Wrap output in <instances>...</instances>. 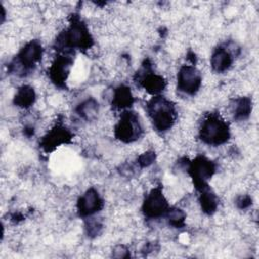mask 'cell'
Here are the masks:
<instances>
[{
    "instance_id": "cell-1",
    "label": "cell",
    "mask_w": 259,
    "mask_h": 259,
    "mask_svg": "<svg viewBox=\"0 0 259 259\" xmlns=\"http://www.w3.org/2000/svg\"><path fill=\"white\" fill-rule=\"evenodd\" d=\"M93 45V39L86 24L77 16L73 15L69 27L56 39V50H88Z\"/></svg>"
},
{
    "instance_id": "cell-2",
    "label": "cell",
    "mask_w": 259,
    "mask_h": 259,
    "mask_svg": "<svg viewBox=\"0 0 259 259\" xmlns=\"http://www.w3.org/2000/svg\"><path fill=\"white\" fill-rule=\"evenodd\" d=\"M148 113L154 127L158 132H166L172 127L176 118L173 103L163 96L155 95L147 104Z\"/></svg>"
},
{
    "instance_id": "cell-3",
    "label": "cell",
    "mask_w": 259,
    "mask_h": 259,
    "mask_svg": "<svg viewBox=\"0 0 259 259\" xmlns=\"http://www.w3.org/2000/svg\"><path fill=\"white\" fill-rule=\"evenodd\" d=\"M200 140L210 146L225 144L230 139L228 123L218 114H209L201 123L199 130Z\"/></svg>"
},
{
    "instance_id": "cell-4",
    "label": "cell",
    "mask_w": 259,
    "mask_h": 259,
    "mask_svg": "<svg viewBox=\"0 0 259 259\" xmlns=\"http://www.w3.org/2000/svg\"><path fill=\"white\" fill-rule=\"evenodd\" d=\"M42 48L38 40H30L18 53L16 58L9 64V70L17 75L23 76L34 69L41 60Z\"/></svg>"
},
{
    "instance_id": "cell-5",
    "label": "cell",
    "mask_w": 259,
    "mask_h": 259,
    "mask_svg": "<svg viewBox=\"0 0 259 259\" xmlns=\"http://www.w3.org/2000/svg\"><path fill=\"white\" fill-rule=\"evenodd\" d=\"M143 134V126L139 115L135 111L125 110L114 126V136L123 143L137 141Z\"/></svg>"
},
{
    "instance_id": "cell-6",
    "label": "cell",
    "mask_w": 259,
    "mask_h": 259,
    "mask_svg": "<svg viewBox=\"0 0 259 259\" xmlns=\"http://www.w3.org/2000/svg\"><path fill=\"white\" fill-rule=\"evenodd\" d=\"M186 171L192 178L195 188L200 191L208 187L207 180L214 174L215 165L206 157L197 156L194 160L188 163Z\"/></svg>"
},
{
    "instance_id": "cell-7",
    "label": "cell",
    "mask_w": 259,
    "mask_h": 259,
    "mask_svg": "<svg viewBox=\"0 0 259 259\" xmlns=\"http://www.w3.org/2000/svg\"><path fill=\"white\" fill-rule=\"evenodd\" d=\"M142 209L145 217L148 219H158L166 214L169 209V204L160 186L153 188L146 195Z\"/></svg>"
},
{
    "instance_id": "cell-8",
    "label": "cell",
    "mask_w": 259,
    "mask_h": 259,
    "mask_svg": "<svg viewBox=\"0 0 259 259\" xmlns=\"http://www.w3.org/2000/svg\"><path fill=\"white\" fill-rule=\"evenodd\" d=\"M201 81V75L194 66L184 65L177 75V89L185 94L193 95L200 88Z\"/></svg>"
},
{
    "instance_id": "cell-9",
    "label": "cell",
    "mask_w": 259,
    "mask_h": 259,
    "mask_svg": "<svg viewBox=\"0 0 259 259\" xmlns=\"http://www.w3.org/2000/svg\"><path fill=\"white\" fill-rule=\"evenodd\" d=\"M138 80L141 83V85L150 93L153 95L160 94L164 88L166 87V81L165 79L152 72L151 70V64L149 60H146L143 63V66L139 72H137Z\"/></svg>"
},
{
    "instance_id": "cell-10",
    "label": "cell",
    "mask_w": 259,
    "mask_h": 259,
    "mask_svg": "<svg viewBox=\"0 0 259 259\" xmlns=\"http://www.w3.org/2000/svg\"><path fill=\"white\" fill-rule=\"evenodd\" d=\"M103 207V200L98 191L91 187L80 196L77 202V209L80 217H91Z\"/></svg>"
},
{
    "instance_id": "cell-11",
    "label": "cell",
    "mask_w": 259,
    "mask_h": 259,
    "mask_svg": "<svg viewBox=\"0 0 259 259\" xmlns=\"http://www.w3.org/2000/svg\"><path fill=\"white\" fill-rule=\"evenodd\" d=\"M73 59L67 55L58 56L49 68V77L58 87H64L69 76Z\"/></svg>"
},
{
    "instance_id": "cell-12",
    "label": "cell",
    "mask_w": 259,
    "mask_h": 259,
    "mask_svg": "<svg viewBox=\"0 0 259 259\" xmlns=\"http://www.w3.org/2000/svg\"><path fill=\"white\" fill-rule=\"evenodd\" d=\"M72 137L71 132L66 126L57 124L42 138L39 146L45 152H51L60 145L69 143Z\"/></svg>"
},
{
    "instance_id": "cell-13",
    "label": "cell",
    "mask_w": 259,
    "mask_h": 259,
    "mask_svg": "<svg viewBox=\"0 0 259 259\" xmlns=\"http://www.w3.org/2000/svg\"><path fill=\"white\" fill-rule=\"evenodd\" d=\"M233 63V55L229 48L220 46L218 47L211 57H210V65L214 72L223 73L227 71Z\"/></svg>"
},
{
    "instance_id": "cell-14",
    "label": "cell",
    "mask_w": 259,
    "mask_h": 259,
    "mask_svg": "<svg viewBox=\"0 0 259 259\" xmlns=\"http://www.w3.org/2000/svg\"><path fill=\"white\" fill-rule=\"evenodd\" d=\"M134 103V96L127 86L121 85L114 90L112 98V106L115 109H125Z\"/></svg>"
},
{
    "instance_id": "cell-15",
    "label": "cell",
    "mask_w": 259,
    "mask_h": 259,
    "mask_svg": "<svg viewBox=\"0 0 259 259\" xmlns=\"http://www.w3.org/2000/svg\"><path fill=\"white\" fill-rule=\"evenodd\" d=\"M34 89L28 85H23L18 88L16 94L14 95L13 102L15 105L21 108H28L35 101Z\"/></svg>"
},
{
    "instance_id": "cell-16",
    "label": "cell",
    "mask_w": 259,
    "mask_h": 259,
    "mask_svg": "<svg viewBox=\"0 0 259 259\" xmlns=\"http://www.w3.org/2000/svg\"><path fill=\"white\" fill-rule=\"evenodd\" d=\"M252 111V99L250 97H240L235 99L232 105V112L236 120L247 119Z\"/></svg>"
},
{
    "instance_id": "cell-17",
    "label": "cell",
    "mask_w": 259,
    "mask_h": 259,
    "mask_svg": "<svg viewBox=\"0 0 259 259\" xmlns=\"http://www.w3.org/2000/svg\"><path fill=\"white\" fill-rule=\"evenodd\" d=\"M199 202L201 209L206 214H212L218 207V199L213 192L209 189V186L199 191Z\"/></svg>"
},
{
    "instance_id": "cell-18",
    "label": "cell",
    "mask_w": 259,
    "mask_h": 259,
    "mask_svg": "<svg viewBox=\"0 0 259 259\" xmlns=\"http://www.w3.org/2000/svg\"><path fill=\"white\" fill-rule=\"evenodd\" d=\"M76 111L83 119L92 120L97 116L98 102L94 98H88L77 106Z\"/></svg>"
},
{
    "instance_id": "cell-19",
    "label": "cell",
    "mask_w": 259,
    "mask_h": 259,
    "mask_svg": "<svg viewBox=\"0 0 259 259\" xmlns=\"http://www.w3.org/2000/svg\"><path fill=\"white\" fill-rule=\"evenodd\" d=\"M166 218L168 224L173 228H182L185 225V213L177 207H169L166 212Z\"/></svg>"
},
{
    "instance_id": "cell-20",
    "label": "cell",
    "mask_w": 259,
    "mask_h": 259,
    "mask_svg": "<svg viewBox=\"0 0 259 259\" xmlns=\"http://www.w3.org/2000/svg\"><path fill=\"white\" fill-rule=\"evenodd\" d=\"M155 159H156L155 153L153 151H148L139 156L137 163L141 168H145V167H148L151 164H153Z\"/></svg>"
},
{
    "instance_id": "cell-21",
    "label": "cell",
    "mask_w": 259,
    "mask_h": 259,
    "mask_svg": "<svg viewBox=\"0 0 259 259\" xmlns=\"http://www.w3.org/2000/svg\"><path fill=\"white\" fill-rule=\"evenodd\" d=\"M87 233L89 236H97L100 231H101V228H102V225L96 221V220H91L88 224H87Z\"/></svg>"
},
{
    "instance_id": "cell-22",
    "label": "cell",
    "mask_w": 259,
    "mask_h": 259,
    "mask_svg": "<svg viewBox=\"0 0 259 259\" xmlns=\"http://www.w3.org/2000/svg\"><path fill=\"white\" fill-rule=\"evenodd\" d=\"M236 204L240 209H246L252 204V198L249 195H240L236 199Z\"/></svg>"
},
{
    "instance_id": "cell-23",
    "label": "cell",
    "mask_w": 259,
    "mask_h": 259,
    "mask_svg": "<svg viewBox=\"0 0 259 259\" xmlns=\"http://www.w3.org/2000/svg\"><path fill=\"white\" fill-rule=\"evenodd\" d=\"M112 256L115 258H126V257H130V252L124 246L118 245L113 249Z\"/></svg>"
}]
</instances>
